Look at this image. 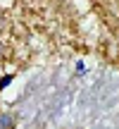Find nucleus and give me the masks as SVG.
Segmentation results:
<instances>
[{
    "instance_id": "1",
    "label": "nucleus",
    "mask_w": 119,
    "mask_h": 129,
    "mask_svg": "<svg viewBox=\"0 0 119 129\" xmlns=\"http://www.w3.org/2000/svg\"><path fill=\"white\" fill-rule=\"evenodd\" d=\"M5 127H10V117L7 115H0V129H5Z\"/></svg>"
},
{
    "instance_id": "2",
    "label": "nucleus",
    "mask_w": 119,
    "mask_h": 129,
    "mask_svg": "<svg viewBox=\"0 0 119 129\" xmlns=\"http://www.w3.org/2000/svg\"><path fill=\"white\" fill-rule=\"evenodd\" d=\"M10 81H12V77H5V79H3V81H0V88H5V86H7V84H10Z\"/></svg>"
}]
</instances>
